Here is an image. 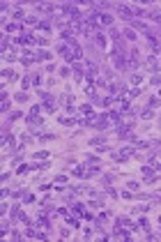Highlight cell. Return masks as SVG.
<instances>
[{
	"instance_id": "6da1fadb",
	"label": "cell",
	"mask_w": 161,
	"mask_h": 242,
	"mask_svg": "<svg viewBox=\"0 0 161 242\" xmlns=\"http://www.w3.org/2000/svg\"><path fill=\"white\" fill-rule=\"evenodd\" d=\"M44 106L48 108V111H53L55 106H53V97H48V95H44Z\"/></svg>"
}]
</instances>
